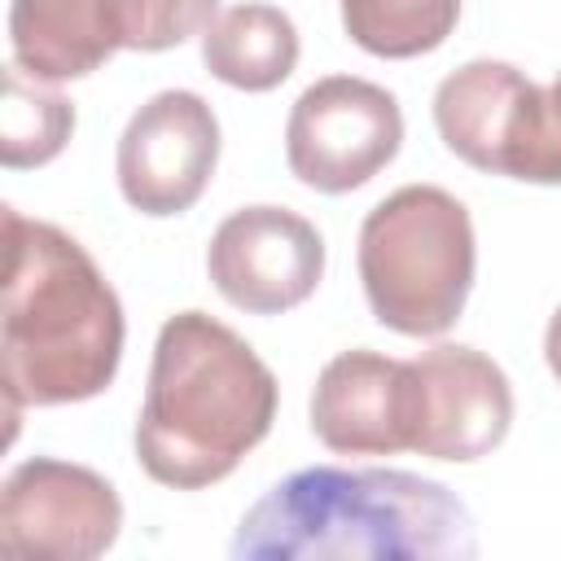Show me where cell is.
Here are the masks:
<instances>
[{
    "mask_svg": "<svg viewBox=\"0 0 561 561\" xmlns=\"http://www.w3.org/2000/svg\"><path fill=\"white\" fill-rule=\"evenodd\" d=\"M443 145L486 175L561 184V114L552 92L508 61H465L434 92Z\"/></svg>",
    "mask_w": 561,
    "mask_h": 561,
    "instance_id": "obj_6",
    "label": "cell"
},
{
    "mask_svg": "<svg viewBox=\"0 0 561 561\" xmlns=\"http://www.w3.org/2000/svg\"><path fill=\"white\" fill-rule=\"evenodd\" d=\"M118 526L123 504L88 465L31 456L0 486V548L13 557L92 561L118 539Z\"/></svg>",
    "mask_w": 561,
    "mask_h": 561,
    "instance_id": "obj_8",
    "label": "cell"
},
{
    "mask_svg": "<svg viewBox=\"0 0 561 561\" xmlns=\"http://www.w3.org/2000/svg\"><path fill=\"white\" fill-rule=\"evenodd\" d=\"M237 561H469V508L403 469H298L254 500L228 548Z\"/></svg>",
    "mask_w": 561,
    "mask_h": 561,
    "instance_id": "obj_1",
    "label": "cell"
},
{
    "mask_svg": "<svg viewBox=\"0 0 561 561\" xmlns=\"http://www.w3.org/2000/svg\"><path fill=\"white\" fill-rule=\"evenodd\" d=\"M206 70L241 92H272L298 66V31L272 4H232L202 31Z\"/></svg>",
    "mask_w": 561,
    "mask_h": 561,
    "instance_id": "obj_13",
    "label": "cell"
},
{
    "mask_svg": "<svg viewBox=\"0 0 561 561\" xmlns=\"http://www.w3.org/2000/svg\"><path fill=\"white\" fill-rule=\"evenodd\" d=\"M311 430L337 456L412 451V434H416L412 359H390L364 346L333 355L311 390Z\"/></svg>",
    "mask_w": 561,
    "mask_h": 561,
    "instance_id": "obj_12",
    "label": "cell"
},
{
    "mask_svg": "<svg viewBox=\"0 0 561 561\" xmlns=\"http://www.w3.org/2000/svg\"><path fill=\"white\" fill-rule=\"evenodd\" d=\"M548 92H552V105H557V114H561V75H557V83H552Z\"/></svg>",
    "mask_w": 561,
    "mask_h": 561,
    "instance_id": "obj_17",
    "label": "cell"
},
{
    "mask_svg": "<svg viewBox=\"0 0 561 561\" xmlns=\"http://www.w3.org/2000/svg\"><path fill=\"white\" fill-rule=\"evenodd\" d=\"M123 302L92 254L57 224L4 206V399L22 408L96 399L123 359Z\"/></svg>",
    "mask_w": 561,
    "mask_h": 561,
    "instance_id": "obj_2",
    "label": "cell"
},
{
    "mask_svg": "<svg viewBox=\"0 0 561 561\" xmlns=\"http://www.w3.org/2000/svg\"><path fill=\"white\" fill-rule=\"evenodd\" d=\"M416 373V434L412 451L430 460H482L513 425V386L504 368L473 346H430L412 359Z\"/></svg>",
    "mask_w": 561,
    "mask_h": 561,
    "instance_id": "obj_11",
    "label": "cell"
},
{
    "mask_svg": "<svg viewBox=\"0 0 561 561\" xmlns=\"http://www.w3.org/2000/svg\"><path fill=\"white\" fill-rule=\"evenodd\" d=\"M206 272L237 311L280 316L316 294L324 276V237L285 206H241L215 228Z\"/></svg>",
    "mask_w": 561,
    "mask_h": 561,
    "instance_id": "obj_10",
    "label": "cell"
},
{
    "mask_svg": "<svg viewBox=\"0 0 561 561\" xmlns=\"http://www.w3.org/2000/svg\"><path fill=\"white\" fill-rule=\"evenodd\" d=\"M219 162V118L188 92L167 88L149 96L118 136V188L131 210L167 219L184 215L210 184Z\"/></svg>",
    "mask_w": 561,
    "mask_h": 561,
    "instance_id": "obj_9",
    "label": "cell"
},
{
    "mask_svg": "<svg viewBox=\"0 0 561 561\" xmlns=\"http://www.w3.org/2000/svg\"><path fill=\"white\" fill-rule=\"evenodd\" d=\"M543 359H548V368H552V377H557V386H561V307H557L552 320H548V333H543Z\"/></svg>",
    "mask_w": 561,
    "mask_h": 561,
    "instance_id": "obj_16",
    "label": "cell"
},
{
    "mask_svg": "<svg viewBox=\"0 0 561 561\" xmlns=\"http://www.w3.org/2000/svg\"><path fill=\"white\" fill-rule=\"evenodd\" d=\"M75 131V105L57 92H44L26 83V75L13 66L4 79V136L0 158L9 171L44 167L53 162Z\"/></svg>",
    "mask_w": 561,
    "mask_h": 561,
    "instance_id": "obj_15",
    "label": "cell"
},
{
    "mask_svg": "<svg viewBox=\"0 0 561 561\" xmlns=\"http://www.w3.org/2000/svg\"><path fill=\"white\" fill-rule=\"evenodd\" d=\"M478 241L465 202L438 184H403L359 224V280L377 324L408 337L447 333L473 289Z\"/></svg>",
    "mask_w": 561,
    "mask_h": 561,
    "instance_id": "obj_4",
    "label": "cell"
},
{
    "mask_svg": "<svg viewBox=\"0 0 561 561\" xmlns=\"http://www.w3.org/2000/svg\"><path fill=\"white\" fill-rule=\"evenodd\" d=\"M403 145L399 101L355 75L316 79L289 110L285 162L316 193H351L394 162Z\"/></svg>",
    "mask_w": 561,
    "mask_h": 561,
    "instance_id": "obj_7",
    "label": "cell"
},
{
    "mask_svg": "<svg viewBox=\"0 0 561 561\" xmlns=\"http://www.w3.org/2000/svg\"><path fill=\"white\" fill-rule=\"evenodd\" d=\"M219 0H13L9 48L26 79L66 83L101 70L118 48L162 53L215 22Z\"/></svg>",
    "mask_w": 561,
    "mask_h": 561,
    "instance_id": "obj_5",
    "label": "cell"
},
{
    "mask_svg": "<svg viewBox=\"0 0 561 561\" xmlns=\"http://www.w3.org/2000/svg\"><path fill=\"white\" fill-rule=\"evenodd\" d=\"M276 377L254 346L206 311L158 329L136 421L140 469L175 491L224 482L272 430Z\"/></svg>",
    "mask_w": 561,
    "mask_h": 561,
    "instance_id": "obj_3",
    "label": "cell"
},
{
    "mask_svg": "<svg viewBox=\"0 0 561 561\" xmlns=\"http://www.w3.org/2000/svg\"><path fill=\"white\" fill-rule=\"evenodd\" d=\"M460 18V0H342L346 35L373 57H421L434 53Z\"/></svg>",
    "mask_w": 561,
    "mask_h": 561,
    "instance_id": "obj_14",
    "label": "cell"
}]
</instances>
